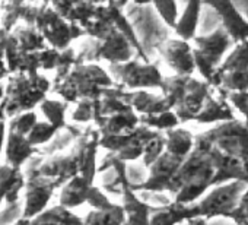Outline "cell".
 <instances>
[{
	"mask_svg": "<svg viewBox=\"0 0 248 225\" xmlns=\"http://www.w3.org/2000/svg\"><path fill=\"white\" fill-rule=\"evenodd\" d=\"M126 96L132 108L139 116H156V114H161V112L172 110L170 102L162 94L156 95L148 89L127 91Z\"/></svg>",
	"mask_w": 248,
	"mask_h": 225,
	"instance_id": "obj_16",
	"label": "cell"
},
{
	"mask_svg": "<svg viewBox=\"0 0 248 225\" xmlns=\"http://www.w3.org/2000/svg\"><path fill=\"white\" fill-rule=\"evenodd\" d=\"M247 186L248 184L244 181H229L212 187L197 202L200 218H204L206 221L215 218H229L233 209L238 206V202Z\"/></svg>",
	"mask_w": 248,
	"mask_h": 225,
	"instance_id": "obj_7",
	"label": "cell"
},
{
	"mask_svg": "<svg viewBox=\"0 0 248 225\" xmlns=\"http://www.w3.org/2000/svg\"><path fill=\"white\" fill-rule=\"evenodd\" d=\"M30 222H31V219H27V218H21L19 221H16L14 225H30Z\"/></svg>",
	"mask_w": 248,
	"mask_h": 225,
	"instance_id": "obj_44",
	"label": "cell"
},
{
	"mask_svg": "<svg viewBox=\"0 0 248 225\" xmlns=\"http://www.w3.org/2000/svg\"><path fill=\"white\" fill-rule=\"evenodd\" d=\"M194 218H200L197 203L186 205L172 200L164 206H154L151 215V225H180Z\"/></svg>",
	"mask_w": 248,
	"mask_h": 225,
	"instance_id": "obj_15",
	"label": "cell"
},
{
	"mask_svg": "<svg viewBox=\"0 0 248 225\" xmlns=\"http://www.w3.org/2000/svg\"><path fill=\"white\" fill-rule=\"evenodd\" d=\"M164 135H165V151H168L170 154H174L181 158H187L194 149L196 136L190 130L181 126L171 129Z\"/></svg>",
	"mask_w": 248,
	"mask_h": 225,
	"instance_id": "obj_22",
	"label": "cell"
},
{
	"mask_svg": "<svg viewBox=\"0 0 248 225\" xmlns=\"http://www.w3.org/2000/svg\"><path fill=\"white\" fill-rule=\"evenodd\" d=\"M72 120L75 123H91L95 125L99 120V98L98 99H80L76 104V108L72 114Z\"/></svg>",
	"mask_w": 248,
	"mask_h": 225,
	"instance_id": "obj_31",
	"label": "cell"
},
{
	"mask_svg": "<svg viewBox=\"0 0 248 225\" xmlns=\"http://www.w3.org/2000/svg\"><path fill=\"white\" fill-rule=\"evenodd\" d=\"M37 123H38V114L35 111L30 110V111H24L21 114L14 116L8 125V130L15 132L22 136H28Z\"/></svg>",
	"mask_w": 248,
	"mask_h": 225,
	"instance_id": "obj_33",
	"label": "cell"
},
{
	"mask_svg": "<svg viewBox=\"0 0 248 225\" xmlns=\"http://www.w3.org/2000/svg\"><path fill=\"white\" fill-rule=\"evenodd\" d=\"M127 2H133L135 5H139V6H145V5H152L154 0H114V3L118 8H123Z\"/></svg>",
	"mask_w": 248,
	"mask_h": 225,
	"instance_id": "obj_41",
	"label": "cell"
},
{
	"mask_svg": "<svg viewBox=\"0 0 248 225\" xmlns=\"http://www.w3.org/2000/svg\"><path fill=\"white\" fill-rule=\"evenodd\" d=\"M6 138H8V125L3 117H0V154L5 149Z\"/></svg>",
	"mask_w": 248,
	"mask_h": 225,
	"instance_id": "obj_40",
	"label": "cell"
},
{
	"mask_svg": "<svg viewBox=\"0 0 248 225\" xmlns=\"http://www.w3.org/2000/svg\"><path fill=\"white\" fill-rule=\"evenodd\" d=\"M132 50H135L132 43L114 27V30L105 38L96 41L95 59L104 60L108 64L126 63L133 59Z\"/></svg>",
	"mask_w": 248,
	"mask_h": 225,
	"instance_id": "obj_12",
	"label": "cell"
},
{
	"mask_svg": "<svg viewBox=\"0 0 248 225\" xmlns=\"http://www.w3.org/2000/svg\"><path fill=\"white\" fill-rule=\"evenodd\" d=\"M203 3V0H187V5L174 28V32L178 38L186 41H193L196 38Z\"/></svg>",
	"mask_w": 248,
	"mask_h": 225,
	"instance_id": "obj_21",
	"label": "cell"
},
{
	"mask_svg": "<svg viewBox=\"0 0 248 225\" xmlns=\"http://www.w3.org/2000/svg\"><path fill=\"white\" fill-rule=\"evenodd\" d=\"M164 152H165V135L159 133V135H156L154 139H151L146 144L143 155H142L143 165L146 168H149Z\"/></svg>",
	"mask_w": 248,
	"mask_h": 225,
	"instance_id": "obj_36",
	"label": "cell"
},
{
	"mask_svg": "<svg viewBox=\"0 0 248 225\" xmlns=\"http://www.w3.org/2000/svg\"><path fill=\"white\" fill-rule=\"evenodd\" d=\"M35 154H37V148L28 141L27 136L8 130V138L5 145V155H6L8 165L21 170L22 165L28 160H31Z\"/></svg>",
	"mask_w": 248,
	"mask_h": 225,
	"instance_id": "obj_18",
	"label": "cell"
},
{
	"mask_svg": "<svg viewBox=\"0 0 248 225\" xmlns=\"http://www.w3.org/2000/svg\"><path fill=\"white\" fill-rule=\"evenodd\" d=\"M92 209H108L114 205V202H111L107 194L99 189L96 187L95 184L92 186L91 189V193H89V197H88V202H86Z\"/></svg>",
	"mask_w": 248,
	"mask_h": 225,
	"instance_id": "obj_39",
	"label": "cell"
},
{
	"mask_svg": "<svg viewBox=\"0 0 248 225\" xmlns=\"http://www.w3.org/2000/svg\"><path fill=\"white\" fill-rule=\"evenodd\" d=\"M117 82L111 73L96 63L76 64L67 76L56 80L54 91L69 104H78L80 99H98L107 89L115 86Z\"/></svg>",
	"mask_w": 248,
	"mask_h": 225,
	"instance_id": "obj_2",
	"label": "cell"
},
{
	"mask_svg": "<svg viewBox=\"0 0 248 225\" xmlns=\"http://www.w3.org/2000/svg\"><path fill=\"white\" fill-rule=\"evenodd\" d=\"M207 222L209 221H206L204 218H194V219L188 221L190 225H207Z\"/></svg>",
	"mask_w": 248,
	"mask_h": 225,
	"instance_id": "obj_43",
	"label": "cell"
},
{
	"mask_svg": "<svg viewBox=\"0 0 248 225\" xmlns=\"http://www.w3.org/2000/svg\"><path fill=\"white\" fill-rule=\"evenodd\" d=\"M228 70H248V40L236 43L217 69V72Z\"/></svg>",
	"mask_w": 248,
	"mask_h": 225,
	"instance_id": "obj_29",
	"label": "cell"
},
{
	"mask_svg": "<svg viewBox=\"0 0 248 225\" xmlns=\"http://www.w3.org/2000/svg\"><path fill=\"white\" fill-rule=\"evenodd\" d=\"M30 225H60V224H57V222H54V221H51V219H47V218L38 215V216H35L34 219H31Z\"/></svg>",
	"mask_w": 248,
	"mask_h": 225,
	"instance_id": "obj_42",
	"label": "cell"
},
{
	"mask_svg": "<svg viewBox=\"0 0 248 225\" xmlns=\"http://www.w3.org/2000/svg\"><path fill=\"white\" fill-rule=\"evenodd\" d=\"M92 186H93V183L86 180L80 174L72 177L69 181H66L62 186L59 203L69 208V209H75V208L86 203Z\"/></svg>",
	"mask_w": 248,
	"mask_h": 225,
	"instance_id": "obj_19",
	"label": "cell"
},
{
	"mask_svg": "<svg viewBox=\"0 0 248 225\" xmlns=\"http://www.w3.org/2000/svg\"><path fill=\"white\" fill-rule=\"evenodd\" d=\"M235 108L231 105L228 98H215L210 95L203 107V110L199 112V116L196 117L194 123L199 125H219V123H226L231 120H235L233 114Z\"/></svg>",
	"mask_w": 248,
	"mask_h": 225,
	"instance_id": "obj_17",
	"label": "cell"
},
{
	"mask_svg": "<svg viewBox=\"0 0 248 225\" xmlns=\"http://www.w3.org/2000/svg\"><path fill=\"white\" fill-rule=\"evenodd\" d=\"M34 25L43 34L46 41L53 48H57L60 51L69 48L73 40L85 35V31L80 25L69 22L48 6H41L38 9Z\"/></svg>",
	"mask_w": 248,
	"mask_h": 225,
	"instance_id": "obj_6",
	"label": "cell"
},
{
	"mask_svg": "<svg viewBox=\"0 0 248 225\" xmlns=\"http://www.w3.org/2000/svg\"><path fill=\"white\" fill-rule=\"evenodd\" d=\"M14 37H15V40L18 43V47H19L22 54L35 53V51L44 50L46 38L43 37V34L35 27H28V28L16 30Z\"/></svg>",
	"mask_w": 248,
	"mask_h": 225,
	"instance_id": "obj_28",
	"label": "cell"
},
{
	"mask_svg": "<svg viewBox=\"0 0 248 225\" xmlns=\"http://www.w3.org/2000/svg\"><path fill=\"white\" fill-rule=\"evenodd\" d=\"M139 125H140V116L138 112L135 110H126L102 119L96 125V129L101 136H109V135H118L136 129Z\"/></svg>",
	"mask_w": 248,
	"mask_h": 225,
	"instance_id": "obj_20",
	"label": "cell"
},
{
	"mask_svg": "<svg viewBox=\"0 0 248 225\" xmlns=\"http://www.w3.org/2000/svg\"><path fill=\"white\" fill-rule=\"evenodd\" d=\"M102 2H109V0H102Z\"/></svg>",
	"mask_w": 248,
	"mask_h": 225,
	"instance_id": "obj_46",
	"label": "cell"
},
{
	"mask_svg": "<svg viewBox=\"0 0 248 225\" xmlns=\"http://www.w3.org/2000/svg\"><path fill=\"white\" fill-rule=\"evenodd\" d=\"M229 219L235 225H248V186H247L245 192L242 193V196L238 202V206L231 213Z\"/></svg>",
	"mask_w": 248,
	"mask_h": 225,
	"instance_id": "obj_37",
	"label": "cell"
},
{
	"mask_svg": "<svg viewBox=\"0 0 248 225\" xmlns=\"http://www.w3.org/2000/svg\"><path fill=\"white\" fill-rule=\"evenodd\" d=\"M112 30H114V21H112L108 5H98L95 15L83 27L85 35H89L95 38L96 41L105 38Z\"/></svg>",
	"mask_w": 248,
	"mask_h": 225,
	"instance_id": "obj_23",
	"label": "cell"
},
{
	"mask_svg": "<svg viewBox=\"0 0 248 225\" xmlns=\"http://www.w3.org/2000/svg\"><path fill=\"white\" fill-rule=\"evenodd\" d=\"M226 98L231 92L248 91V70H228L217 72L216 88Z\"/></svg>",
	"mask_w": 248,
	"mask_h": 225,
	"instance_id": "obj_26",
	"label": "cell"
},
{
	"mask_svg": "<svg viewBox=\"0 0 248 225\" xmlns=\"http://www.w3.org/2000/svg\"><path fill=\"white\" fill-rule=\"evenodd\" d=\"M228 101L231 102V105L241 112V116L244 117V120L248 123V91L244 92H231L228 94Z\"/></svg>",
	"mask_w": 248,
	"mask_h": 225,
	"instance_id": "obj_38",
	"label": "cell"
},
{
	"mask_svg": "<svg viewBox=\"0 0 248 225\" xmlns=\"http://www.w3.org/2000/svg\"><path fill=\"white\" fill-rule=\"evenodd\" d=\"M108 72L114 80L127 91L139 89H162L165 83V76L161 69L151 62L129 60L126 63L108 64Z\"/></svg>",
	"mask_w": 248,
	"mask_h": 225,
	"instance_id": "obj_3",
	"label": "cell"
},
{
	"mask_svg": "<svg viewBox=\"0 0 248 225\" xmlns=\"http://www.w3.org/2000/svg\"><path fill=\"white\" fill-rule=\"evenodd\" d=\"M107 5H108V8H109L111 16H112L114 27H115L121 34L126 35V38L132 43L133 48H135V50H136V53L142 57V60H143V62H149V59H148V57H146V54H145V50H143L142 44L139 43V38H138V35H136V32H135V30H133L132 24L127 21V18H126V16H124V14H123L121 8H118V6L114 3V0H109V2H107Z\"/></svg>",
	"mask_w": 248,
	"mask_h": 225,
	"instance_id": "obj_25",
	"label": "cell"
},
{
	"mask_svg": "<svg viewBox=\"0 0 248 225\" xmlns=\"http://www.w3.org/2000/svg\"><path fill=\"white\" fill-rule=\"evenodd\" d=\"M41 216L51 219L60 225H83V218H80L79 215H76L72 209L63 206V205H56L51 208H47L43 213H40Z\"/></svg>",
	"mask_w": 248,
	"mask_h": 225,
	"instance_id": "obj_32",
	"label": "cell"
},
{
	"mask_svg": "<svg viewBox=\"0 0 248 225\" xmlns=\"http://www.w3.org/2000/svg\"><path fill=\"white\" fill-rule=\"evenodd\" d=\"M69 102L64 99H53V98H44L40 102V110L43 116L46 117V122L54 125L60 130L66 128V111H67Z\"/></svg>",
	"mask_w": 248,
	"mask_h": 225,
	"instance_id": "obj_27",
	"label": "cell"
},
{
	"mask_svg": "<svg viewBox=\"0 0 248 225\" xmlns=\"http://www.w3.org/2000/svg\"><path fill=\"white\" fill-rule=\"evenodd\" d=\"M203 2L215 9L222 21V27L235 44L248 40V21L235 8L232 0H203Z\"/></svg>",
	"mask_w": 248,
	"mask_h": 225,
	"instance_id": "obj_14",
	"label": "cell"
},
{
	"mask_svg": "<svg viewBox=\"0 0 248 225\" xmlns=\"http://www.w3.org/2000/svg\"><path fill=\"white\" fill-rule=\"evenodd\" d=\"M152 6L155 8L156 14L159 15L162 22L167 27L174 30L178 22V18H180L177 0H154Z\"/></svg>",
	"mask_w": 248,
	"mask_h": 225,
	"instance_id": "obj_34",
	"label": "cell"
},
{
	"mask_svg": "<svg viewBox=\"0 0 248 225\" xmlns=\"http://www.w3.org/2000/svg\"><path fill=\"white\" fill-rule=\"evenodd\" d=\"M203 133L220 151L242 162L248 183V123L235 119L226 123H219Z\"/></svg>",
	"mask_w": 248,
	"mask_h": 225,
	"instance_id": "obj_4",
	"label": "cell"
},
{
	"mask_svg": "<svg viewBox=\"0 0 248 225\" xmlns=\"http://www.w3.org/2000/svg\"><path fill=\"white\" fill-rule=\"evenodd\" d=\"M186 158L165 151L148 170V178L143 183H133V189L145 193H168L171 183Z\"/></svg>",
	"mask_w": 248,
	"mask_h": 225,
	"instance_id": "obj_8",
	"label": "cell"
},
{
	"mask_svg": "<svg viewBox=\"0 0 248 225\" xmlns=\"http://www.w3.org/2000/svg\"><path fill=\"white\" fill-rule=\"evenodd\" d=\"M162 57L168 67L178 76H193L196 72L194 46L183 38H172L164 44Z\"/></svg>",
	"mask_w": 248,
	"mask_h": 225,
	"instance_id": "obj_11",
	"label": "cell"
},
{
	"mask_svg": "<svg viewBox=\"0 0 248 225\" xmlns=\"http://www.w3.org/2000/svg\"><path fill=\"white\" fill-rule=\"evenodd\" d=\"M140 125H145L152 130L165 133L171 129L181 126V122L177 117L174 110H170V111L161 112V114H156V116H140Z\"/></svg>",
	"mask_w": 248,
	"mask_h": 225,
	"instance_id": "obj_30",
	"label": "cell"
},
{
	"mask_svg": "<svg viewBox=\"0 0 248 225\" xmlns=\"http://www.w3.org/2000/svg\"><path fill=\"white\" fill-rule=\"evenodd\" d=\"M3 202H6V196H5V193L2 190H0V206H2Z\"/></svg>",
	"mask_w": 248,
	"mask_h": 225,
	"instance_id": "obj_45",
	"label": "cell"
},
{
	"mask_svg": "<svg viewBox=\"0 0 248 225\" xmlns=\"http://www.w3.org/2000/svg\"><path fill=\"white\" fill-rule=\"evenodd\" d=\"M215 176L216 173L209 157L194 148L178 168L168 193L178 203H197L213 187Z\"/></svg>",
	"mask_w": 248,
	"mask_h": 225,
	"instance_id": "obj_1",
	"label": "cell"
},
{
	"mask_svg": "<svg viewBox=\"0 0 248 225\" xmlns=\"http://www.w3.org/2000/svg\"><path fill=\"white\" fill-rule=\"evenodd\" d=\"M161 132L152 130L145 125H139L136 129L127 130L118 135L101 136L99 146L115 155L123 162H133L142 158L146 144Z\"/></svg>",
	"mask_w": 248,
	"mask_h": 225,
	"instance_id": "obj_5",
	"label": "cell"
},
{
	"mask_svg": "<svg viewBox=\"0 0 248 225\" xmlns=\"http://www.w3.org/2000/svg\"><path fill=\"white\" fill-rule=\"evenodd\" d=\"M126 212L123 205L114 203L108 209H92L86 218H83V225H126Z\"/></svg>",
	"mask_w": 248,
	"mask_h": 225,
	"instance_id": "obj_24",
	"label": "cell"
},
{
	"mask_svg": "<svg viewBox=\"0 0 248 225\" xmlns=\"http://www.w3.org/2000/svg\"><path fill=\"white\" fill-rule=\"evenodd\" d=\"M60 132L59 128H56L54 125L48 123V122H40L34 126V129L30 132V135L27 136L28 141L37 148V146H41V145H46L48 144L57 133Z\"/></svg>",
	"mask_w": 248,
	"mask_h": 225,
	"instance_id": "obj_35",
	"label": "cell"
},
{
	"mask_svg": "<svg viewBox=\"0 0 248 225\" xmlns=\"http://www.w3.org/2000/svg\"><path fill=\"white\" fill-rule=\"evenodd\" d=\"M232 43L233 41L231 35L225 31L223 27L206 35H196V38L193 40L196 51L200 53L207 62H210L216 67H219L228 56Z\"/></svg>",
	"mask_w": 248,
	"mask_h": 225,
	"instance_id": "obj_13",
	"label": "cell"
},
{
	"mask_svg": "<svg viewBox=\"0 0 248 225\" xmlns=\"http://www.w3.org/2000/svg\"><path fill=\"white\" fill-rule=\"evenodd\" d=\"M57 187L60 186L56 180L44 176L35 174L34 177L28 178L25 186V206L22 218L34 219L43 213L48 208V203Z\"/></svg>",
	"mask_w": 248,
	"mask_h": 225,
	"instance_id": "obj_9",
	"label": "cell"
},
{
	"mask_svg": "<svg viewBox=\"0 0 248 225\" xmlns=\"http://www.w3.org/2000/svg\"><path fill=\"white\" fill-rule=\"evenodd\" d=\"M212 91H213V86L210 83H207L203 79L190 76L184 96L174 108V112L180 119L181 125L196 120L199 112L203 110L207 98L212 95Z\"/></svg>",
	"mask_w": 248,
	"mask_h": 225,
	"instance_id": "obj_10",
	"label": "cell"
}]
</instances>
